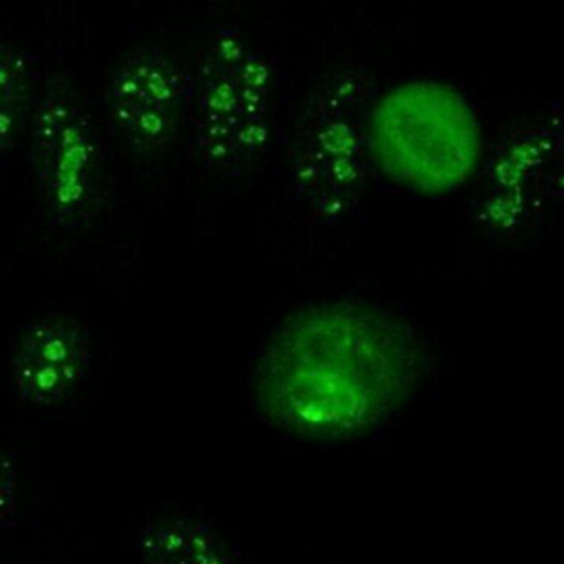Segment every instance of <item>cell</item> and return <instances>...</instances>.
<instances>
[{
  "mask_svg": "<svg viewBox=\"0 0 564 564\" xmlns=\"http://www.w3.org/2000/svg\"><path fill=\"white\" fill-rule=\"evenodd\" d=\"M425 348L416 327L379 303L329 297L284 316L258 350L250 395L270 430L303 443L356 441L417 395Z\"/></svg>",
  "mask_w": 564,
  "mask_h": 564,
  "instance_id": "1",
  "label": "cell"
},
{
  "mask_svg": "<svg viewBox=\"0 0 564 564\" xmlns=\"http://www.w3.org/2000/svg\"><path fill=\"white\" fill-rule=\"evenodd\" d=\"M366 141L371 174L430 199L470 188L489 149L475 102L435 77H409L377 90Z\"/></svg>",
  "mask_w": 564,
  "mask_h": 564,
  "instance_id": "2",
  "label": "cell"
},
{
  "mask_svg": "<svg viewBox=\"0 0 564 564\" xmlns=\"http://www.w3.org/2000/svg\"><path fill=\"white\" fill-rule=\"evenodd\" d=\"M279 77L265 47L236 29L207 39L191 87L186 140L198 174L234 183L268 154L276 122Z\"/></svg>",
  "mask_w": 564,
  "mask_h": 564,
  "instance_id": "3",
  "label": "cell"
},
{
  "mask_svg": "<svg viewBox=\"0 0 564 564\" xmlns=\"http://www.w3.org/2000/svg\"><path fill=\"white\" fill-rule=\"evenodd\" d=\"M375 76L348 66L327 74L308 95L290 132L286 193L311 225L339 228L358 217L371 177L367 111Z\"/></svg>",
  "mask_w": 564,
  "mask_h": 564,
  "instance_id": "4",
  "label": "cell"
},
{
  "mask_svg": "<svg viewBox=\"0 0 564 564\" xmlns=\"http://www.w3.org/2000/svg\"><path fill=\"white\" fill-rule=\"evenodd\" d=\"M34 206L45 225L77 230L102 207V140L70 79L47 74L26 138Z\"/></svg>",
  "mask_w": 564,
  "mask_h": 564,
  "instance_id": "5",
  "label": "cell"
},
{
  "mask_svg": "<svg viewBox=\"0 0 564 564\" xmlns=\"http://www.w3.org/2000/svg\"><path fill=\"white\" fill-rule=\"evenodd\" d=\"M473 188V223L481 238L518 243L536 234L563 198L561 104L527 117L488 149Z\"/></svg>",
  "mask_w": 564,
  "mask_h": 564,
  "instance_id": "6",
  "label": "cell"
},
{
  "mask_svg": "<svg viewBox=\"0 0 564 564\" xmlns=\"http://www.w3.org/2000/svg\"><path fill=\"white\" fill-rule=\"evenodd\" d=\"M193 74L174 53L162 47H138L117 63L106 85L109 124L143 161H156L174 151L186 134Z\"/></svg>",
  "mask_w": 564,
  "mask_h": 564,
  "instance_id": "7",
  "label": "cell"
},
{
  "mask_svg": "<svg viewBox=\"0 0 564 564\" xmlns=\"http://www.w3.org/2000/svg\"><path fill=\"white\" fill-rule=\"evenodd\" d=\"M95 332L84 316L44 311L13 329L4 379L18 403L34 411L65 409L84 390L95 364Z\"/></svg>",
  "mask_w": 564,
  "mask_h": 564,
  "instance_id": "8",
  "label": "cell"
},
{
  "mask_svg": "<svg viewBox=\"0 0 564 564\" xmlns=\"http://www.w3.org/2000/svg\"><path fill=\"white\" fill-rule=\"evenodd\" d=\"M138 557L156 564H236L238 539L194 513H156L135 532Z\"/></svg>",
  "mask_w": 564,
  "mask_h": 564,
  "instance_id": "9",
  "label": "cell"
},
{
  "mask_svg": "<svg viewBox=\"0 0 564 564\" xmlns=\"http://www.w3.org/2000/svg\"><path fill=\"white\" fill-rule=\"evenodd\" d=\"M42 84L31 52L15 42H4L0 53V145L4 156L25 148Z\"/></svg>",
  "mask_w": 564,
  "mask_h": 564,
  "instance_id": "10",
  "label": "cell"
}]
</instances>
